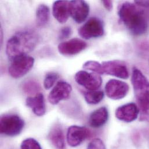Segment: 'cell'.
Returning a JSON list of instances; mask_svg holds the SVG:
<instances>
[{
	"mask_svg": "<svg viewBox=\"0 0 149 149\" xmlns=\"http://www.w3.org/2000/svg\"><path fill=\"white\" fill-rule=\"evenodd\" d=\"M118 16L131 34L142 36L145 34L149 28L148 20L145 12L133 3H123L118 10Z\"/></svg>",
	"mask_w": 149,
	"mask_h": 149,
	"instance_id": "cell-1",
	"label": "cell"
},
{
	"mask_svg": "<svg viewBox=\"0 0 149 149\" xmlns=\"http://www.w3.org/2000/svg\"><path fill=\"white\" fill-rule=\"evenodd\" d=\"M38 43V38L33 32L19 31L15 34L8 41L6 53L9 59L12 61L15 58L33 51Z\"/></svg>",
	"mask_w": 149,
	"mask_h": 149,
	"instance_id": "cell-2",
	"label": "cell"
},
{
	"mask_svg": "<svg viewBox=\"0 0 149 149\" xmlns=\"http://www.w3.org/2000/svg\"><path fill=\"white\" fill-rule=\"evenodd\" d=\"M132 84L143 120L149 117V81L142 72L134 68L132 70Z\"/></svg>",
	"mask_w": 149,
	"mask_h": 149,
	"instance_id": "cell-3",
	"label": "cell"
},
{
	"mask_svg": "<svg viewBox=\"0 0 149 149\" xmlns=\"http://www.w3.org/2000/svg\"><path fill=\"white\" fill-rule=\"evenodd\" d=\"M0 121L1 134L8 136L18 135L24 127V120L16 114H3L1 117Z\"/></svg>",
	"mask_w": 149,
	"mask_h": 149,
	"instance_id": "cell-4",
	"label": "cell"
},
{
	"mask_svg": "<svg viewBox=\"0 0 149 149\" xmlns=\"http://www.w3.org/2000/svg\"><path fill=\"white\" fill-rule=\"evenodd\" d=\"M34 59L28 55L17 57L12 61L9 73L14 78H19L27 74L33 68Z\"/></svg>",
	"mask_w": 149,
	"mask_h": 149,
	"instance_id": "cell-5",
	"label": "cell"
},
{
	"mask_svg": "<svg viewBox=\"0 0 149 149\" xmlns=\"http://www.w3.org/2000/svg\"><path fill=\"white\" fill-rule=\"evenodd\" d=\"M104 33L103 22L99 18H90L78 30L79 35L83 38L89 40L102 36Z\"/></svg>",
	"mask_w": 149,
	"mask_h": 149,
	"instance_id": "cell-6",
	"label": "cell"
},
{
	"mask_svg": "<svg viewBox=\"0 0 149 149\" xmlns=\"http://www.w3.org/2000/svg\"><path fill=\"white\" fill-rule=\"evenodd\" d=\"M130 90L127 83L115 79L109 80L105 85L107 96L113 100H120L125 97Z\"/></svg>",
	"mask_w": 149,
	"mask_h": 149,
	"instance_id": "cell-7",
	"label": "cell"
},
{
	"mask_svg": "<svg viewBox=\"0 0 149 149\" xmlns=\"http://www.w3.org/2000/svg\"><path fill=\"white\" fill-rule=\"evenodd\" d=\"M74 78L77 83L89 91H96L102 84V77L95 73L79 71L75 75Z\"/></svg>",
	"mask_w": 149,
	"mask_h": 149,
	"instance_id": "cell-8",
	"label": "cell"
},
{
	"mask_svg": "<svg viewBox=\"0 0 149 149\" xmlns=\"http://www.w3.org/2000/svg\"><path fill=\"white\" fill-rule=\"evenodd\" d=\"M72 91V87L70 84L63 81H59L50 92L48 100L52 104H57L61 101L68 99Z\"/></svg>",
	"mask_w": 149,
	"mask_h": 149,
	"instance_id": "cell-9",
	"label": "cell"
},
{
	"mask_svg": "<svg viewBox=\"0 0 149 149\" xmlns=\"http://www.w3.org/2000/svg\"><path fill=\"white\" fill-rule=\"evenodd\" d=\"M103 74L114 76L122 79L129 77V72L126 64L120 61H110L102 63Z\"/></svg>",
	"mask_w": 149,
	"mask_h": 149,
	"instance_id": "cell-10",
	"label": "cell"
},
{
	"mask_svg": "<svg viewBox=\"0 0 149 149\" xmlns=\"http://www.w3.org/2000/svg\"><path fill=\"white\" fill-rule=\"evenodd\" d=\"M91 131L86 127L78 125L70 127L67 133V141L69 146L77 147L91 135Z\"/></svg>",
	"mask_w": 149,
	"mask_h": 149,
	"instance_id": "cell-11",
	"label": "cell"
},
{
	"mask_svg": "<svg viewBox=\"0 0 149 149\" xmlns=\"http://www.w3.org/2000/svg\"><path fill=\"white\" fill-rule=\"evenodd\" d=\"M86 47V43L83 40L79 38H73L59 44L58 51L62 55L73 56L81 52Z\"/></svg>",
	"mask_w": 149,
	"mask_h": 149,
	"instance_id": "cell-12",
	"label": "cell"
},
{
	"mask_svg": "<svg viewBox=\"0 0 149 149\" xmlns=\"http://www.w3.org/2000/svg\"><path fill=\"white\" fill-rule=\"evenodd\" d=\"M70 16L75 22L81 23L87 18L89 13V6L84 1H70Z\"/></svg>",
	"mask_w": 149,
	"mask_h": 149,
	"instance_id": "cell-13",
	"label": "cell"
},
{
	"mask_svg": "<svg viewBox=\"0 0 149 149\" xmlns=\"http://www.w3.org/2000/svg\"><path fill=\"white\" fill-rule=\"evenodd\" d=\"M139 113V107L134 103H129L120 106L116 111V117L119 120L131 123L135 121Z\"/></svg>",
	"mask_w": 149,
	"mask_h": 149,
	"instance_id": "cell-14",
	"label": "cell"
},
{
	"mask_svg": "<svg viewBox=\"0 0 149 149\" xmlns=\"http://www.w3.org/2000/svg\"><path fill=\"white\" fill-rule=\"evenodd\" d=\"M52 13L54 17L60 23H66L70 16V1H56L52 6Z\"/></svg>",
	"mask_w": 149,
	"mask_h": 149,
	"instance_id": "cell-15",
	"label": "cell"
},
{
	"mask_svg": "<svg viewBox=\"0 0 149 149\" xmlns=\"http://www.w3.org/2000/svg\"><path fill=\"white\" fill-rule=\"evenodd\" d=\"M26 104L37 116H43L46 113L44 96L42 93H38L34 96L28 97L26 100Z\"/></svg>",
	"mask_w": 149,
	"mask_h": 149,
	"instance_id": "cell-16",
	"label": "cell"
},
{
	"mask_svg": "<svg viewBox=\"0 0 149 149\" xmlns=\"http://www.w3.org/2000/svg\"><path fill=\"white\" fill-rule=\"evenodd\" d=\"M109 111L106 107H102L93 111L89 118V124L95 128L103 126L108 121Z\"/></svg>",
	"mask_w": 149,
	"mask_h": 149,
	"instance_id": "cell-17",
	"label": "cell"
},
{
	"mask_svg": "<svg viewBox=\"0 0 149 149\" xmlns=\"http://www.w3.org/2000/svg\"><path fill=\"white\" fill-rule=\"evenodd\" d=\"M48 138L57 149H65V139L63 131L59 125H55L50 131Z\"/></svg>",
	"mask_w": 149,
	"mask_h": 149,
	"instance_id": "cell-18",
	"label": "cell"
},
{
	"mask_svg": "<svg viewBox=\"0 0 149 149\" xmlns=\"http://www.w3.org/2000/svg\"><path fill=\"white\" fill-rule=\"evenodd\" d=\"M50 19V9L45 5H40L36 10V22L38 27H42L46 26Z\"/></svg>",
	"mask_w": 149,
	"mask_h": 149,
	"instance_id": "cell-19",
	"label": "cell"
},
{
	"mask_svg": "<svg viewBox=\"0 0 149 149\" xmlns=\"http://www.w3.org/2000/svg\"><path fill=\"white\" fill-rule=\"evenodd\" d=\"M104 95L102 91H89L84 93V98L88 104H96L103 99Z\"/></svg>",
	"mask_w": 149,
	"mask_h": 149,
	"instance_id": "cell-20",
	"label": "cell"
},
{
	"mask_svg": "<svg viewBox=\"0 0 149 149\" xmlns=\"http://www.w3.org/2000/svg\"><path fill=\"white\" fill-rule=\"evenodd\" d=\"M24 92L26 94H37L41 89L40 84L34 80H29L24 82L23 85Z\"/></svg>",
	"mask_w": 149,
	"mask_h": 149,
	"instance_id": "cell-21",
	"label": "cell"
},
{
	"mask_svg": "<svg viewBox=\"0 0 149 149\" xmlns=\"http://www.w3.org/2000/svg\"><path fill=\"white\" fill-rule=\"evenodd\" d=\"M83 68L85 70L93 72V73H97L98 74H103L102 64L98 63L96 61H89L86 62L83 65Z\"/></svg>",
	"mask_w": 149,
	"mask_h": 149,
	"instance_id": "cell-22",
	"label": "cell"
},
{
	"mask_svg": "<svg viewBox=\"0 0 149 149\" xmlns=\"http://www.w3.org/2000/svg\"><path fill=\"white\" fill-rule=\"evenodd\" d=\"M59 78V74L56 73L50 72L46 75L44 81V86L46 89H49L51 88L56 81Z\"/></svg>",
	"mask_w": 149,
	"mask_h": 149,
	"instance_id": "cell-23",
	"label": "cell"
},
{
	"mask_svg": "<svg viewBox=\"0 0 149 149\" xmlns=\"http://www.w3.org/2000/svg\"><path fill=\"white\" fill-rule=\"evenodd\" d=\"M20 149H42L40 144L33 138L24 139L20 145Z\"/></svg>",
	"mask_w": 149,
	"mask_h": 149,
	"instance_id": "cell-24",
	"label": "cell"
},
{
	"mask_svg": "<svg viewBox=\"0 0 149 149\" xmlns=\"http://www.w3.org/2000/svg\"><path fill=\"white\" fill-rule=\"evenodd\" d=\"M87 149H106L104 143L99 139L91 141L87 146Z\"/></svg>",
	"mask_w": 149,
	"mask_h": 149,
	"instance_id": "cell-25",
	"label": "cell"
},
{
	"mask_svg": "<svg viewBox=\"0 0 149 149\" xmlns=\"http://www.w3.org/2000/svg\"><path fill=\"white\" fill-rule=\"evenodd\" d=\"M72 33V30L70 27H68V26L64 27L61 29L60 31L59 38L61 40L68 38L71 36Z\"/></svg>",
	"mask_w": 149,
	"mask_h": 149,
	"instance_id": "cell-26",
	"label": "cell"
},
{
	"mask_svg": "<svg viewBox=\"0 0 149 149\" xmlns=\"http://www.w3.org/2000/svg\"><path fill=\"white\" fill-rule=\"evenodd\" d=\"M102 3H103V6H104V8L107 10H111V9H113V2L111 1H102Z\"/></svg>",
	"mask_w": 149,
	"mask_h": 149,
	"instance_id": "cell-27",
	"label": "cell"
},
{
	"mask_svg": "<svg viewBox=\"0 0 149 149\" xmlns=\"http://www.w3.org/2000/svg\"><path fill=\"white\" fill-rule=\"evenodd\" d=\"M135 3L138 6L149 8V1H136Z\"/></svg>",
	"mask_w": 149,
	"mask_h": 149,
	"instance_id": "cell-28",
	"label": "cell"
}]
</instances>
